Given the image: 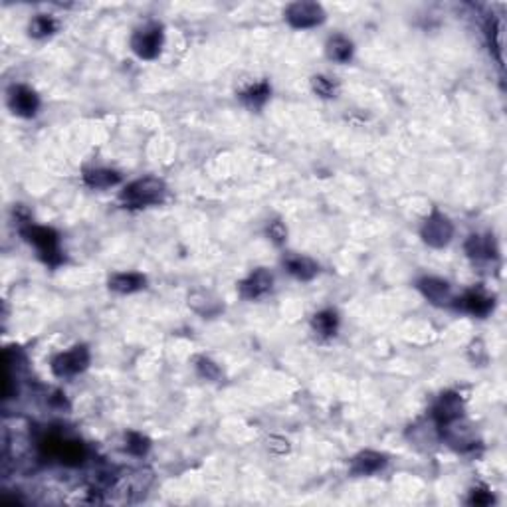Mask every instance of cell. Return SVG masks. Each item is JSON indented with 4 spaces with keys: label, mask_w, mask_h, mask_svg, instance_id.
<instances>
[{
    "label": "cell",
    "mask_w": 507,
    "mask_h": 507,
    "mask_svg": "<svg viewBox=\"0 0 507 507\" xmlns=\"http://www.w3.org/2000/svg\"><path fill=\"white\" fill-rule=\"evenodd\" d=\"M20 232H22V236L28 240L30 244L36 246L40 258L50 268H56V266L64 262V256H62V250H60V238H58V234L52 228L26 222V226L20 228Z\"/></svg>",
    "instance_id": "obj_1"
},
{
    "label": "cell",
    "mask_w": 507,
    "mask_h": 507,
    "mask_svg": "<svg viewBox=\"0 0 507 507\" xmlns=\"http://www.w3.org/2000/svg\"><path fill=\"white\" fill-rule=\"evenodd\" d=\"M165 195H167V187L163 180L145 177L127 185V188L121 192V202L129 208H145L163 202Z\"/></svg>",
    "instance_id": "obj_2"
},
{
    "label": "cell",
    "mask_w": 507,
    "mask_h": 507,
    "mask_svg": "<svg viewBox=\"0 0 507 507\" xmlns=\"http://www.w3.org/2000/svg\"><path fill=\"white\" fill-rule=\"evenodd\" d=\"M87 365H89V351L84 345H77L52 359V373L60 378H70L85 371Z\"/></svg>",
    "instance_id": "obj_3"
},
{
    "label": "cell",
    "mask_w": 507,
    "mask_h": 507,
    "mask_svg": "<svg viewBox=\"0 0 507 507\" xmlns=\"http://www.w3.org/2000/svg\"><path fill=\"white\" fill-rule=\"evenodd\" d=\"M285 20L290 22V26L298 30H307L321 24L325 20V12L321 9V4L317 2H310V0H300L293 2L285 10Z\"/></svg>",
    "instance_id": "obj_4"
},
{
    "label": "cell",
    "mask_w": 507,
    "mask_h": 507,
    "mask_svg": "<svg viewBox=\"0 0 507 507\" xmlns=\"http://www.w3.org/2000/svg\"><path fill=\"white\" fill-rule=\"evenodd\" d=\"M422 240L432 248H444L452 240L454 236V224L450 222V218L444 217L442 212H432L430 217L424 220L422 230Z\"/></svg>",
    "instance_id": "obj_5"
},
{
    "label": "cell",
    "mask_w": 507,
    "mask_h": 507,
    "mask_svg": "<svg viewBox=\"0 0 507 507\" xmlns=\"http://www.w3.org/2000/svg\"><path fill=\"white\" fill-rule=\"evenodd\" d=\"M133 52L143 60H155L163 48V28L159 24H149L137 30L131 36Z\"/></svg>",
    "instance_id": "obj_6"
},
{
    "label": "cell",
    "mask_w": 507,
    "mask_h": 507,
    "mask_svg": "<svg viewBox=\"0 0 507 507\" xmlns=\"http://www.w3.org/2000/svg\"><path fill=\"white\" fill-rule=\"evenodd\" d=\"M9 105L20 117H32L40 107V99L36 92H32L26 85H12L9 92Z\"/></svg>",
    "instance_id": "obj_7"
},
{
    "label": "cell",
    "mask_w": 507,
    "mask_h": 507,
    "mask_svg": "<svg viewBox=\"0 0 507 507\" xmlns=\"http://www.w3.org/2000/svg\"><path fill=\"white\" fill-rule=\"evenodd\" d=\"M462 413H464V403L458 393H444L432 408L434 420L440 428L462 418Z\"/></svg>",
    "instance_id": "obj_8"
},
{
    "label": "cell",
    "mask_w": 507,
    "mask_h": 507,
    "mask_svg": "<svg viewBox=\"0 0 507 507\" xmlns=\"http://www.w3.org/2000/svg\"><path fill=\"white\" fill-rule=\"evenodd\" d=\"M272 273L268 272V270H263V268H260V270L250 273L244 282L240 283V295H242L244 300H260L266 293L272 291Z\"/></svg>",
    "instance_id": "obj_9"
},
{
    "label": "cell",
    "mask_w": 507,
    "mask_h": 507,
    "mask_svg": "<svg viewBox=\"0 0 507 507\" xmlns=\"http://www.w3.org/2000/svg\"><path fill=\"white\" fill-rule=\"evenodd\" d=\"M151 471L143 470L127 476L121 484L117 486V494L121 496V501H135L137 498H141L145 494V489L149 488L151 484Z\"/></svg>",
    "instance_id": "obj_10"
},
{
    "label": "cell",
    "mask_w": 507,
    "mask_h": 507,
    "mask_svg": "<svg viewBox=\"0 0 507 507\" xmlns=\"http://www.w3.org/2000/svg\"><path fill=\"white\" fill-rule=\"evenodd\" d=\"M386 466V458L383 454L373 450L361 452L359 456L353 458V464H351V474L353 476H371V474H376L378 470H383Z\"/></svg>",
    "instance_id": "obj_11"
},
{
    "label": "cell",
    "mask_w": 507,
    "mask_h": 507,
    "mask_svg": "<svg viewBox=\"0 0 507 507\" xmlns=\"http://www.w3.org/2000/svg\"><path fill=\"white\" fill-rule=\"evenodd\" d=\"M458 301H460L458 305H460L462 310L468 311L471 315H476V317H486L489 311L494 310V300L479 290L468 291V293Z\"/></svg>",
    "instance_id": "obj_12"
},
{
    "label": "cell",
    "mask_w": 507,
    "mask_h": 507,
    "mask_svg": "<svg viewBox=\"0 0 507 507\" xmlns=\"http://www.w3.org/2000/svg\"><path fill=\"white\" fill-rule=\"evenodd\" d=\"M283 263H285L288 272H290L293 278L301 280V282H310V280H313V278L317 276V272H320V266L313 262L311 258H305V256H288V258L283 260Z\"/></svg>",
    "instance_id": "obj_13"
},
{
    "label": "cell",
    "mask_w": 507,
    "mask_h": 507,
    "mask_svg": "<svg viewBox=\"0 0 507 507\" xmlns=\"http://www.w3.org/2000/svg\"><path fill=\"white\" fill-rule=\"evenodd\" d=\"M466 252L474 260H489L496 256V244L491 236H478L474 234L466 242Z\"/></svg>",
    "instance_id": "obj_14"
},
{
    "label": "cell",
    "mask_w": 507,
    "mask_h": 507,
    "mask_svg": "<svg viewBox=\"0 0 507 507\" xmlns=\"http://www.w3.org/2000/svg\"><path fill=\"white\" fill-rule=\"evenodd\" d=\"M145 276L137 272H129V273H115L111 280H109V288L117 293H135L145 288Z\"/></svg>",
    "instance_id": "obj_15"
},
{
    "label": "cell",
    "mask_w": 507,
    "mask_h": 507,
    "mask_svg": "<svg viewBox=\"0 0 507 507\" xmlns=\"http://www.w3.org/2000/svg\"><path fill=\"white\" fill-rule=\"evenodd\" d=\"M418 288L424 293L426 300H430L432 303H446L450 300V288L448 283L442 282L438 278H424L418 282Z\"/></svg>",
    "instance_id": "obj_16"
},
{
    "label": "cell",
    "mask_w": 507,
    "mask_h": 507,
    "mask_svg": "<svg viewBox=\"0 0 507 507\" xmlns=\"http://www.w3.org/2000/svg\"><path fill=\"white\" fill-rule=\"evenodd\" d=\"M327 56L329 60H333L337 64H347L349 60L353 58V44L345 36H341V34L329 38Z\"/></svg>",
    "instance_id": "obj_17"
},
{
    "label": "cell",
    "mask_w": 507,
    "mask_h": 507,
    "mask_svg": "<svg viewBox=\"0 0 507 507\" xmlns=\"http://www.w3.org/2000/svg\"><path fill=\"white\" fill-rule=\"evenodd\" d=\"M84 180L85 185L92 188H109V187H115V185L121 180V177H119V173H115V170L92 169V170H85Z\"/></svg>",
    "instance_id": "obj_18"
},
{
    "label": "cell",
    "mask_w": 507,
    "mask_h": 507,
    "mask_svg": "<svg viewBox=\"0 0 507 507\" xmlns=\"http://www.w3.org/2000/svg\"><path fill=\"white\" fill-rule=\"evenodd\" d=\"M270 94H272V89H270L268 82H260V84H254L250 85V87H246L244 92L240 94V99H242L248 107L260 109V107L270 99Z\"/></svg>",
    "instance_id": "obj_19"
},
{
    "label": "cell",
    "mask_w": 507,
    "mask_h": 507,
    "mask_svg": "<svg viewBox=\"0 0 507 507\" xmlns=\"http://www.w3.org/2000/svg\"><path fill=\"white\" fill-rule=\"evenodd\" d=\"M311 325H313V329L320 333L321 337H333V335L337 333V327H339L337 313L331 310L320 311V313L313 315Z\"/></svg>",
    "instance_id": "obj_20"
},
{
    "label": "cell",
    "mask_w": 507,
    "mask_h": 507,
    "mask_svg": "<svg viewBox=\"0 0 507 507\" xmlns=\"http://www.w3.org/2000/svg\"><path fill=\"white\" fill-rule=\"evenodd\" d=\"M56 28H58L56 20L52 18V16H48V14H38L36 18L30 22L28 32L30 36L34 38H46L50 36V34H54Z\"/></svg>",
    "instance_id": "obj_21"
},
{
    "label": "cell",
    "mask_w": 507,
    "mask_h": 507,
    "mask_svg": "<svg viewBox=\"0 0 507 507\" xmlns=\"http://www.w3.org/2000/svg\"><path fill=\"white\" fill-rule=\"evenodd\" d=\"M489 44L494 48L499 62H503V22L499 18H494L488 26Z\"/></svg>",
    "instance_id": "obj_22"
},
{
    "label": "cell",
    "mask_w": 507,
    "mask_h": 507,
    "mask_svg": "<svg viewBox=\"0 0 507 507\" xmlns=\"http://www.w3.org/2000/svg\"><path fill=\"white\" fill-rule=\"evenodd\" d=\"M311 87H313V92L320 95V97H323V99H331V97H335V94H337L335 84H333L329 77H325V75H313V77H311Z\"/></svg>",
    "instance_id": "obj_23"
},
{
    "label": "cell",
    "mask_w": 507,
    "mask_h": 507,
    "mask_svg": "<svg viewBox=\"0 0 507 507\" xmlns=\"http://www.w3.org/2000/svg\"><path fill=\"white\" fill-rule=\"evenodd\" d=\"M149 448H151L149 438H145L143 434L139 432L127 434V450L131 452L133 456H145Z\"/></svg>",
    "instance_id": "obj_24"
},
{
    "label": "cell",
    "mask_w": 507,
    "mask_h": 507,
    "mask_svg": "<svg viewBox=\"0 0 507 507\" xmlns=\"http://www.w3.org/2000/svg\"><path fill=\"white\" fill-rule=\"evenodd\" d=\"M197 371L198 375L202 376V378H207V381H218L220 378V366L207 357L197 359Z\"/></svg>",
    "instance_id": "obj_25"
},
{
    "label": "cell",
    "mask_w": 507,
    "mask_h": 507,
    "mask_svg": "<svg viewBox=\"0 0 507 507\" xmlns=\"http://www.w3.org/2000/svg\"><path fill=\"white\" fill-rule=\"evenodd\" d=\"M268 236L272 238L276 244H283L285 238H288V230H285V226H283L280 220H273V222H270V226H268Z\"/></svg>",
    "instance_id": "obj_26"
},
{
    "label": "cell",
    "mask_w": 507,
    "mask_h": 507,
    "mask_svg": "<svg viewBox=\"0 0 507 507\" xmlns=\"http://www.w3.org/2000/svg\"><path fill=\"white\" fill-rule=\"evenodd\" d=\"M470 503L471 506H489V503H494V496L489 494L488 489H474Z\"/></svg>",
    "instance_id": "obj_27"
},
{
    "label": "cell",
    "mask_w": 507,
    "mask_h": 507,
    "mask_svg": "<svg viewBox=\"0 0 507 507\" xmlns=\"http://www.w3.org/2000/svg\"><path fill=\"white\" fill-rule=\"evenodd\" d=\"M268 448L272 452H276V454H285L288 452V442L283 440V438H270L268 440Z\"/></svg>",
    "instance_id": "obj_28"
}]
</instances>
